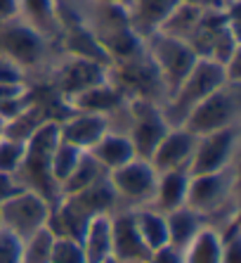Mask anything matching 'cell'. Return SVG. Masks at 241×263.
<instances>
[{
  "label": "cell",
  "instance_id": "obj_1",
  "mask_svg": "<svg viewBox=\"0 0 241 263\" xmlns=\"http://www.w3.org/2000/svg\"><path fill=\"white\" fill-rule=\"evenodd\" d=\"M239 176L236 166L225 168L217 173H204V176L189 178L187 206L194 209L206 226L217 228L227 218L239 214Z\"/></svg>",
  "mask_w": 241,
  "mask_h": 263
},
{
  "label": "cell",
  "instance_id": "obj_2",
  "mask_svg": "<svg viewBox=\"0 0 241 263\" xmlns=\"http://www.w3.org/2000/svg\"><path fill=\"white\" fill-rule=\"evenodd\" d=\"M227 81L229 76L223 64L211 60H199L192 67V71L185 76V81L161 104L163 117H166L168 126H182L185 119L192 114L194 107L201 100L208 98L213 90H217L223 83H227Z\"/></svg>",
  "mask_w": 241,
  "mask_h": 263
},
{
  "label": "cell",
  "instance_id": "obj_3",
  "mask_svg": "<svg viewBox=\"0 0 241 263\" xmlns=\"http://www.w3.org/2000/svg\"><path fill=\"white\" fill-rule=\"evenodd\" d=\"M57 140H59L57 123H43L41 128L33 130L31 138L26 140L24 161L19 166V171L14 173L17 180L22 183V187L48 197L52 204L59 199L57 183L52 180V171H50V159H52V149L57 145Z\"/></svg>",
  "mask_w": 241,
  "mask_h": 263
},
{
  "label": "cell",
  "instance_id": "obj_4",
  "mask_svg": "<svg viewBox=\"0 0 241 263\" xmlns=\"http://www.w3.org/2000/svg\"><path fill=\"white\" fill-rule=\"evenodd\" d=\"M241 121V81H227L213 90L206 100H201L185 119V128L192 135L215 133L225 128H236Z\"/></svg>",
  "mask_w": 241,
  "mask_h": 263
},
{
  "label": "cell",
  "instance_id": "obj_5",
  "mask_svg": "<svg viewBox=\"0 0 241 263\" xmlns=\"http://www.w3.org/2000/svg\"><path fill=\"white\" fill-rule=\"evenodd\" d=\"M145 50L166 88V98L180 86L185 76L192 71V67L199 62L192 45L180 38L168 36V33H161V31L145 38Z\"/></svg>",
  "mask_w": 241,
  "mask_h": 263
},
{
  "label": "cell",
  "instance_id": "obj_6",
  "mask_svg": "<svg viewBox=\"0 0 241 263\" xmlns=\"http://www.w3.org/2000/svg\"><path fill=\"white\" fill-rule=\"evenodd\" d=\"M107 79H109L107 64L76 55H64V52H59L57 60L52 62V67H50V86L67 100L69 107L78 95L104 83Z\"/></svg>",
  "mask_w": 241,
  "mask_h": 263
},
{
  "label": "cell",
  "instance_id": "obj_7",
  "mask_svg": "<svg viewBox=\"0 0 241 263\" xmlns=\"http://www.w3.org/2000/svg\"><path fill=\"white\" fill-rule=\"evenodd\" d=\"M156 168L149 164V159H142V157H135L120 168L109 173V183L118 199V211L120 209L135 211V209L149 206L154 187H156Z\"/></svg>",
  "mask_w": 241,
  "mask_h": 263
},
{
  "label": "cell",
  "instance_id": "obj_8",
  "mask_svg": "<svg viewBox=\"0 0 241 263\" xmlns=\"http://www.w3.org/2000/svg\"><path fill=\"white\" fill-rule=\"evenodd\" d=\"M52 202L33 190H22L0 206V226L14 233L19 239L31 237L48 226Z\"/></svg>",
  "mask_w": 241,
  "mask_h": 263
},
{
  "label": "cell",
  "instance_id": "obj_9",
  "mask_svg": "<svg viewBox=\"0 0 241 263\" xmlns=\"http://www.w3.org/2000/svg\"><path fill=\"white\" fill-rule=\"evenodd\" d=\"M236 154H239V126L201 135V138H196L189 173L204 176V173H217L225 168H232V166H236Z\"/></svg>",
  "mask_w": 241,
  "mask_h": 263
},
{
  "label": "cell",
  "instance_id": "obj_10",
  "mask_svg": "<svg viewBox=\"0 0 241 263\" xmlns=\"http://www.w3.org/2000/svg\"><path fill=\"white\" fill-rule=\"evenodd\" d=\"M196 147V135H192L185 126H170L149 157V164L156 173L168 171H189Z\"/></svg>",
  "mask_w": 241,
  "mask_h": 263
},
{
  "label": "cell",
  "instance_id": "obj_11",
  "mask_svg": "<svg viewBox=\"0 0 241 263\" xmlns=\"http://www.w3.org/2000/svg\"><path fill=\"white\" fill-rule=\"evenodd\" d=\"M111 254L130 263H147L151 256V249L137 230L135 214L128 209L111 214Z\"/></svg>",
  "mask_w": 241,
  "mask_h": 263
},
{
  "label": "cell",
  "instance_id": "obj_12",
  "mask_svg": "<svg viewBox=\"0 0 241 263\" xmlns=\"http://www.w3.org/2000/svg\"><path fill=\"white\" fill-rule=\"evenodd\" d=\"M17 19L52 45L59 43L64 33V17L57 0H17Z\"/></svg>",
  "mask_w": 241,
  "mask_h": 263
},
{
  "label": "cell",
  "instance_id": "obj_13",
  "mask_svg": "<svg viewBox=\"0 0 241 263\" xmlns=\"http://www.w3.org/2000/svg\"><path fill=\"white\" fill-rule=\"evenodd\" d=\"M57 130H59V140L88 152L109 130V123H107V117H102V114L71 109L67 117L57 123Z\"/></svg>",
  "mask_w": 241,
  "mask_h": 263
},
{
  "label": "cell",
  "instance_id": "obj_14",
  "mask_svg": "<svg viewBox=\"0 0 241 263\" xmlns=\"http://www.w3.org/2000/svg\"><path fill=\"white\" fill-rule=\"evenodd\" d=\"M180 0H128L126 14L130 22V29L142 41L151 33H156L168 19V14L177 7Z\"/></svg>",
  "mask_w": 241,
  "mask_h": 263
},
{
  "label": "cell",
  "instance_id": "obj_15",
  "mask_svg": "<svg viewBox=\"0 0 241 263\" xmlns=\"http://www.w3.org/2000/svg\"><path fill=\"white\" fill-rule=\"evenodd\" d=\"M189 171H168L158 173L156 187H154V197H151L149 206L161 211V214H170L175 209L187 206V195H189Z\"/></svg>",
  "mask_w": 241,
  "mask_h": 263
},
{
  "label": "cell",
  "instance_id": "obj_16",
  "mask_svg": "<svg viewBox=\"0 0 241 263\" xmlns=\"http://www.w3.org/2000/svg\"><path fill=\"white\" fill-rule=\"evenodd\" d=\"M88 154H92V159L102 166L107 173L120 168L123 164H128L130 159H135L137 154L133 149V142L128 140V135L116 133V130H107V133L88 149Z\"/></svg>",
  "mask_w": 241,
  "mask_h": 263
},
{
  "label": "cell",
  "instance_id": "obj_17",
  "mask_svg": "<svg viewBox=\"0 0 241 263\" xmlns=\"http://www.w3.org/2000/svg\"><path fill=\"white\" fill-rule=\"evenodd\" d=\"M78 245L88 263H102L111 256V214L95 216L88 223Z\"/></svg>",
  "mask_w": 241,
  "mask_h": 263
},
{
  "label": "cell",
  "instance_id": "obj_18",
  "mask_svg": "<svg viewBox=\"0 0 241 263\" xmlns=\"http://www.w3.org/2000/svg\"><path fill=\"white\" fill-rule=\"evenodd\" d=\"M166 226H168V245L185 249L196 237V233L206 226V220L194 209L180 206L170 211V214H166Z\"/></svg>",
  "mask_w": 241,
  "mask_h": 263
},
{
  "label": "cell",
  "instance_id": "obj_19",
  "mask_svg": "<svg viewBox=\"0 0 241 263\" xmlns=\"http://www.w3.org/2000/svg\"><path fill=\"white\" fill-rule=\"evenodd\" d=\"M185 263H223V239L211 226H204L196 237L182 249Z\"/></svg>",
  "mask_w": 241,
  "mask_h": 263
},
{
  "label": "cell",
  "instance_id": "obj_20",
  "mask_svg": "<svg viewBox=\"0 0 241 263\" xmlns=\"http://www.w3.org/2000/svg\"><path fill=\"white\" fill-rule=\"evenodd\" d=\"M104 176H107V171L92 159V154L83 152V157H81V161L76 164V168H73L67 180L59 185V199L62 197H71V195H78V192L88 190L90 185H95L97 180H102Z\"/></svg>",
  "mask_w": 241,
  "mask_h": 263
},
{
  "label": "cell",
  "instance_id": "obj_21",
  "mask_svg": "<svg viewBox=\"0 0 241 263\" xmlns=\"http://www.w3.org/2000/svg\"><path fill=\"white\" fill-rule=\"evenodd\" d=\"M135 223H137V230L145 239V245L151 251L161 249V247L168 245V226H166V214L156 211L151 206H142L135 209Z\"/></svg>",
  "mask_w": 241,
  "mask_h": 263
},
{
  "label": "cell",
  "instance_id": "obj_22",
  "mask_svg": "<svg viewBox=\"0 0 241 263\" xmlns=\"http://www.w3.org/2000/svg\"><path fill=\"white\" fill-rule=\"evenodd\" d=\"M204 12L206 10L185 5V3H177V7L168 14V19L163 22V26L158 31H161V33H168V36H173V38H180V41L187 43L189 36H192V31L196 29V24H199V19H201Z\"/></svg>",
  "mask_w": 241,
  "mask_h": 263
},
{
  "label": "cell",
  "instance_id": "obj_23",
  "mask_svg": "<svg viewBox=\"0 0 241 263\" xmlns=\"http://www.w3.org/2000/svg\"><path fill=\"white\" fill-rule=\"evenodd\" d=\"M81 157H83V149L69 145L64 140H57L52 149V159H50V171H52V180L57 183V192H59V185L69 178V173L76 168Z\"/></svg>",
  "mask_w": 241,
  "mask_h": 263
},
{
  "label": "cell",
  "instance_id": "obj_24",
  "mask_svg": "<svg viewBox=\"0 0 241 263\" xmlns=\"http://www.w3.org/2000/svg\"><path fill=\"white\" fill-rule=\"evenodd\" d=\"M54 242L57 237L50 233L48 226L33 233L31 237L22 239V263H50Z\"/></svg>",
  "mask_w": 241,
  "mask_h": 263
},
{
  "label": "cell",
  "instance_id": "obj_25",
  "mask_svg": "<svg viewBox=\"0 0 241 263\" xmlns=\"http://www.w3.org/2000/svg\"><path fill=\"white\" fill-rule=\"evenodd\" d=\"M26 152V140H17L10 135H0V171L17 173Z\"/></svg>",
  "mask_w": 241,
  "mask_h": 263
},
{
  "label": "cell",
  "instance_id": "obj_26",
  "mask_svg": "<svg viewBox=\"0 0 241 263\" xmlns=\"http://www.w3.org/2000/svg\"><path fill=\"white\" fill-rule=\"evenodd\" d=\"M50 263H88V261H85L83 249H81L78 242H73V239H57Z\"/></svg>",
  "mask_w": 241,
  "mask_h": 263
},
{
  "label": "cell",
  "instance_id": "obj_27",
  "mask_svg": "<svg viewBox=\"0 0 241 263\" xmlns=\"http://www.w3.org/2000/svg\"><path fill=\"white\" fill-rule=\"evenodd\" d=\"M0 263H22V239L0 228Z\"/></svg>",
  "mask_w": 241,
  "mask_h": 263
},
{
  "label": "cell",
  "instance_id": "obj_28",
  "mask_svg": "<svg viewBox=\"0 0 241 263\" xmlns=\"http://www.w3.org/2000/svg\"><path fill=\"white\" fill-rule=\"evenodd\" d=\"M0 83H29V73L14 60L0 55Z\"/></svg>",
  "mask_w": 241,
  "mask_h": 263
},
{
  "label": "cell",
  "instance_id": "obj_29",
  "mask_svg": "<svg viewBox=\"0 0 241 263\" xmlns=\"http://www.w3.org/2000/svg\"><path fill=\"white\" fill-rule=\"evenodd\" d=\"M22 190H24V187H22V183L17 180L14 173H3L0 171V206H3L5 202H10V199Z\"/></svg>",
  "mask_w": 241,
  "mask_h": 263
},
{
  "label": "cell",
  "instance_id": "obj_30",
  "mask_svg": "<svg viewBox=\"0 0 241 263\" xmlns=\"http://www.w3.org/2000/svg\"><path fill=\"white\" fill-rule=\"evenodd\" d=\"M147 263H185V261H182V249L166 245V247H161V249L151 251V256Z\"/></svg>",
  "mask_w": 241,
  "mask_h": 263
},
{
  "label": "cell",
  "instance_id": "obj_31",
  "mask_svg": "<svg viewBox=\"0 0 241 263\" xmlns=\"http://www.w3.org/2000/svg\"><path fill=\"white\" fill-rule=\"evenodd\" d=\"M17 17V0H0V22Z\"/></svg>",
  "mask_w": 241,
  "mask_h": 263
},
{
  "label": "cell",
  "instance_id": "obj_32",
  "mask_svg": "<svg viewBox=\"0 0 241 263\" xmlns=\"http://www.w3.org/2000/svg\"><path fill=\"white\" fill-rule=\"evenodd\" d=\"M185 5H192V7H199V10H217V7H227L223 5V0H180Z\"/></svg>",
  "mask_w": 241,
  "mask_h": 263
},
{
  "label": "cell",
  "instance_id": "obj_33",
  "mask_svg": "<svg viewBox=\"0 0 241 263\" xmlns=\"http://www.w3.org/2000/svg\"><path fill=\"white\" fill-rule=\"evenodd\" d=\"M102 263H130V261H123V258H118V256H114V254H111V256L104 258Z\"/></svg>",
  "mask_w": 241,
  "mask_h": 263
},
{
  "label": "cell",
  "instance_id": "obj_34",
  "mask_svg": "<svg viewBox=\"0 0 241 263\" xmlns=\"http://www.w3.org/2000/svg\"><path fill=\"white\" fill-rule=\"evenodd\" d=\"M239 0H223V5H227V7H232V5H236Z\"/></svg>",
  "mask_w": 241,
  "mask_h": 263
},
{
  "label": "cell",
  "instance_id": "obj_35",
  "mask_svg": "<svg viewBox=\"0 0 241 263\" xmlns=\"http://www.w3.org/2000/svg\"><path fill=\"white\" fill-rule=\"evenodd\" d=\"M3 130H5V119L0 117V135H3Z\"/></svg>",
  "mask_w": 241,
  "mask_h": 263
},
{
  "label": "cell",
  "instance_id": "obj_36",
  "mask_svg": "<svg viewBox=\"0 0 241 263\" xmlns=\"http://www.w3.org/2000/svg\"><path fill=\"white\" fill-rule=\"evenodd\" d=\"M0 228H3V226H0Z\"/></svg>",
  "mask_w": 241,
  "mask_h": 263
}]
</instances>
